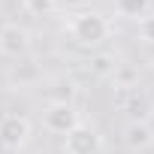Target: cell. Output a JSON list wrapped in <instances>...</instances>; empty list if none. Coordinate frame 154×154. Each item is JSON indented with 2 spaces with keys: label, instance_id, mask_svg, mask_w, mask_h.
I'll return each mask as SVG.
<instances>
[{
  "label": "cell",
  "instance_id": "cell-1",
  "mask_svg": "<svg viewBox=\"0 0 154 154\" xmlns=\"http://www.w3.org/2000/svg\"><path fill=\"white\" fill-rule=\"evenodd\" d=\"M69 36L79 42V45H88V48H94V45H100V42H106L109 39V33H112V27H109V21H106V15H100V12H75L72 18H69Z\"/></svg>",
  "mask_w": 154,
  "mask_h": 154
},
{
  "label": "cell",
  "instance_id": "cell-2",
  "mask_svg": "<svg viewBox=\"0 0 154 154\" xmlns=\"http://www.w3.org/2000/svg\"><path fill=\"white\" fill-rule=\"evenodd\" d=\"M30 136H33V124L24 115H3L0 118V145L3 148L18 151L30 142Z\"/></svg>",
  "mask_w": 154,
  "mask_h": 154
},
{
  "label": "cell",
  "instance_id": "cell-3",
  "mask_svg": "<svg viewBox=\"0 0 154 154\" xmlns=\"http://www.w3.org/2000/svg\"><path fill=\"white\" fill-rule=\"evenodd\" d=\"M100 151H103V136L88 124L72 127L63 136V154H100Z\"/></svg>",
  "mask_w": 154,
  "mask_h": 154
},
{
  "label": "cell",
  "instance_id": "cell-4",
  "mask_svg": "<svg viewBox=\"0 0 154 154\" xmlns=\"http://www.w3.org/2000/svg\"><path fill=\"white\" fill-rule=\"evenodd\" d=\"M79 124L82 121H79V112L72 109V103H48L42 112V127L48 133H57V136H66Z\"/></svg>",
  "mask_w": 154,
  "mask_h": 154
},
{
  "label": "cell",
  "instance_id": "cell-5",
  "mask_svg": "<svg viewBox=\"0 0 154 154\" xmlns=\"http://www.w3.org/2000/svg\"><path fill=\"white\" fill-rule=\"evenodd\" d=\"M27 48H30V33H27L21 24H15V21L0 24V54L21 57Z\"/></svg>",
  "mask_w": 154,
  "mask_h": 154
},
{
  "label": "cell",
  "instance_id": "cell-6",
  "mask_svg": "<svg viewBox=\"0 0 154 154\" xmlns=\"http://www.w3.org/2000/svg\"><path fill=\"white\" fill-rule=\"evenodd\" d=\"M121 106H124L130 124H148V118L154 115V100H151L145 91H139V88L124 91V103H121Z\"/></svg>",
  "mask_w": 154,
  "mask_h": 154
},
{
  "label": "cell",
  "instance_id": "cell-7",
  "mask_svg": "<svg viewBox=\"0 0 154 154\" xmlns=\"http://www.w3.org/2000/svg\"><path fill=\"white\" fill-rule=\"evenodd\" d=\"M124 145L133 151H145L154 145V130L151 124H127L124 127Z\"/></svg>",
  "mask_w": 154,
  "mask_h": 154
},
{
  "label": "cell",
  "instance_id": "cell-8",
  "mask_svg": "<svg viewBox=\"0 0 154 154\" xmlns=\"http://www.w3.org/2000/svg\"><path fill=\"white\" fill-rule=\"evenodd\" d=\"M115 66H118V57L109 54V51H97V54H91V60H88V72L94 75V79H112Z\"/></svg>",
  "mask_w": 154,
  "mask_h": 154
},
{
  "label": "cell",
  "instance_id": "cell-9",
  "mask_svg": "<svg viewBox=\"0 0 154 154\" xmlns=\"http://www.w3.org/2000/svg\"><path fill=\"white\" fill-rule=\"evenodd\" d=\"M112 79H115L118 91H133V88H139V69L133 63H118L115 72H112Z\"/></svg>",
  "mask_w": 154,
  "mask_h": 154
},
{
  "label": "cell",
  "instance_id": "cell-10",
  "mask_svg": "<svg viewBox=\"0 0 154 154\" xmlns=\"http://www.w3.org/2000/svg\"><path fill=\"white\" fill-rule=\"evenodd\" d=\"M151 9V0H115V12L121 18H142Z\"/></svg>",
  "mask_w": 154,
  "mask_h": 154
},
{
  "label": "cell",
  "instance_id": "cell-11",
  "mask_svg": "<svg viewBox=\"0 0 154 154\" xmlns=\"http://www.w3.org/2000/svg\"><path fill=\"white\" fill-rule=\"evenodd\" d=\"M24 9H27L30 15L42 18V15H51V12L57 9V0H24Z\"/></svg>",
  "mask_w": 154,
  "mask_h": 154
},
{
  "label": "cell",
  "instance_id": "cell-12",
  "mask_svg": "<svg viewBox=\"0 0 154 154\" xmlns=\"http://www.w3.org/2000/svg\"><path fill=\"white\" fill-rule=\"evenodd\" d=\"M51 103H69L72 97H75V82L72 79H60L57 85H54V91H51Z\"/></svg>",
  "mask_w": 154,
  "mask_h": 154
},
{
  "label": "cell",
  "instance_id": "cell-13",
  "mask_svg": "<svg viewBox=\"0 0 154 154\" xmlns=\"http://www.w3.org/2000/svg\"><path fill=\"white\" fill-rule=\"evenodd\" d=\"M139 36H142V42L154 45V12H148V15L139 18Z\"/></svg>",
  "mask_w": 154,
  "mask_h": 154
}]
</instances>
